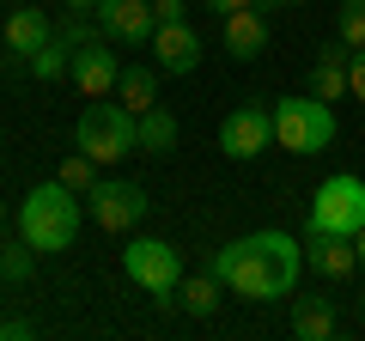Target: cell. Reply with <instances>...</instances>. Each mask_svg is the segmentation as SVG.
<instances>
[{"label":"cell","instance_id":"6da1fadb","mask_svg":"<svg viewBox=\"0 0 365 341\" xmlns=\"http://www.w3.org/2000/svg\"><path fill=\"white\" fill-rule=\"evenodd\" d=\"M299 268H304V244L292 232H250V238H232L213 256V275L225 280V292H237L250 305L287 299L299 287Z\"/></svg>","mask_w":365,"mask_h":341},{"label":"cell","instance_id":"7a4b0ae2","mask_svg":"<svg viewBox=\"0 0 365 341\" xmlns=\"http://www.w3.org/2000/svg\"><path fill=\"white\" fill-rule=\"evenodd\" d=\"M79 225H86V195H73L67 183H43L19 201V238L37 256H61L79 238Z\"/></svg>","mask_w":365,"mask_h":341},{"label":"cell","instance_id":"3957f363","mask_svg":"<svg viewBox=\"0 0 365 341\" xmlns=\"http://www.w3.org/2000/svg\"><path fill=\"white\" fill-rule=\"evenodd\" d=\"M73 146L79 153H91L98 165H116V158H134L140 153V116H134L122 98H91L86 104V116H79V128H73Z\"/></svg>","mask_w":365,"mask_h":341},{"label":"cell","instance_id":"277c9868","mask_svg":"<svg viewBox=\"0 0 365 341\" xmlns=\"http://www.w3.org/2000/svg\"><path fill=\"white\" fill-rule=\"evenodd\" d=\"M274 146L280 153H323L329 141H335V110L323 104V98L311 92H292V98H274Z\"/></svg>","mask_w":365,"mask_h":341},{"label":"cell","instance_id":"5b68a950","mask_svg":"<svg viewBox=\"0 0 365 341\" xmlns=\"http://www.w3.org/2000/svg\"><path fill=\"white\" fill-rule=\"evenodd\" d=\"M122 275H128L140 292H153L158 305H177L182 256H177V244H165V238H128V250H122Z\"/></svg>","mask_w":365,"mask_h":341},{"label":"cell","instance_id":"8992f818","mask_svg":"<svg viewBox=\"0 0 365 341\" xmlns=\"http://www.w3.org/2000/svg\"><path fill=\"white\" fill-rule=\"evenodd\" d=\"M304 232L359 238L365 232V177H329V183L311 195V220H304Z\"/></svg>","mask_w":365,"mask_h":341},{"label":"cell","instance_id":"52a82bcc","mask_svg":"<svg viewBox=\"0 0 365 341\" xmlns=\"http://www.w3.org/2000/svg\"><path fill=\"white\" fill-rule=\"evenodd\" d=\"M146 213H153V201H146V189L128 183V177H98V189L86 195V220L104 225V232H134Z\"/></svg>","mask_w":365,"mask_h":341},{"label":"cell","instance_id":"ba28073f","mask_svg":"<svg viewBox=\"0 0 365 341\" xmlns=\"http://www.w3.org/2000/svg\"><path fill=\"white\" fill-rule=\"evenodd\" d=\"M268 146H274V110H262V104L225 110V122H220V153L225 158L250 165V158H262Z\"/></svg>","mask_w":365,"mask_h":341},{"label":"cell","instance_id":"9c48e42d","mask_svg":"<svg viewBox=\"0 0 365 341\" xmlns=\"http://www.w3.org/2000/svg\"><path fill=\"white\" fill-rule=\"evenodd\" d=\"M98 31H104L110 43H128V49H140V43H153L158 31V13L153 0H98Z\"/></svg>","mask_w":365,"mask_h":341},{"label":"cell","instance_id":"30bf717a","mask_svg":"<svg viewBox=\"0 0 365 341\" xmlns=\"http://www.w3.org/2000/svg\"><path fill=\"white\" fill-rule=\"evenodd\" d=\"M67 79H73L86 98H116V79H122V61L110 55V37H91L73 49V67H67Z\"/></svg>","mask_w":365,"mask_h":341},{"label":"cell","instance_id":"8fae6325","mask_svg":"<svg viewBox=\"0 0 365 341\" xmlns=\"http://www.w3.org/2000/svg\"><path fill=\"white\" fill-rule=\"evenodd\" d=\"M153 67L158 73H195L201 67V31L189 25V19H170V25H158L153 31Z\"/></svg>","mask_w":365,"mask_h":341},{"label":"cell","instance_id":"7c38bea8","mask_svg":"<svg viewBox=\"0 0 365 341\" xmlns=\"http://www.w3.org/2000/svg\"><path fill=\"white\" fill-rule=\"evenodd\" d=\"M304 268H317L323 280H347L359 268V244L341 232H304Z\"/></svg>","mask_w":365,"mask_h":341},{"label":"cell","instance_id":"4fadbf2b","mask_svg":"<svg viewBox=\"0 0 365 341\" xmlns=\"http://www.w3.org/2000/svg\"><path fill=\"white\" fill-rule=\"evenodd\" d=\"M49 37H55V19L43 13V6H25V0H19L13 19H6V55H13V61H31Z\"/></svg>","mask_w":365,"mask_h":341},{"label":"cell","instance_id":"5bb4252c","mask_svg":"<svg viewBox=\"0 0 365 341\" xmlns=\"http://www.w3.org/2000/svg\"><path fill=\"white\" fill-rule=\"evenodd\" d=\"M262 49H268V13H262V6L225 13V55H232V61H256Z\"/></svg>","mask_w":365,"mask_h":341},{"label":"cell","instance_id":"9a60e30c","mask_svg":"<svg viewBox=\"0 0 365 341\" xmlns=\"http://www.w3.org/2000/svg\"><path fill=\"white\" fill-rule=\"evenodd\" d=\"M347 67H353V49L347 43H323L311 61V98H323V104H335V98H347Z\"/></svg>","mask_w":365,"mask_h":341},{"label":"cell","instance_id":"2e32d148","mask_svg":"<svg viewBox=\"0 0 365 341\" xmlns=\"http://www.w3.org/2000/svg\"><path fill=\"white\" fill-rule=\"evenodd\" d=\"M335 329H341L335 299H317V292L292 299V335H299V341H335Z\"/></svg>","mask_w":365,"mask_h":341},{"label":"cell","instance_id":"e0dca14e","mask_svg":"<svg viewBox=\"0 0 365 341\" xmlns=\"http://www.w3.org/2000/svg\"><path fill=\"white\" fill-rule=\"evenodd\" d=\"M177 116H170L165 104H153V110H140V158H165V153H177Z\"/></svg>","mask_w":365,"mask_h":341},{"label":"cell","instance_id":"ac0fdd59","mask_svg":"<svg viewBox=\"0 0 365 341\" xmlns=\"http://www.w3.org/2000/svg\"><path fill=\"white\" fill-rule=\"evenodd\" d=\"M116 98L134 110V116H140V110H153V104H158V67H122Z\"/></svg>","mask_w":365,"mask_h":341},{"label":"cell","instance_id":"d6986e66","mask_svg":"<svg viewBox=\"0 0 365 341\" xmlns=\"http://www.w3.org/2000/svg\"><path fill=\"white\" fill-rule=\"evenodd\" d=\"M220 292H225V280L207 268V275H195V280H182V287H177V305L189 317H213V311H220Z\"/></svg>","mask_w":365,"mask_h":341},{"label":"cell","instance_id":"ffe728a7","mask_svg":"<svg viewBox=\"0 0 365 341\" xmlns=\"http://www.w3.org/2000/svg\"><path fill=\"white\" fill-rule=\"evenodd\" d=\"M55 183H67L73 195H91V189H98V158H91V153H67Z\"/></svg>","mask_w":365,"mask_h":341},{"label":"cell","instance_id":"44dd1931","mask_svg":"<svg viewBox=\"0 0 365 341\" xmlns=\"http://www.w3.org/2000/svg\"><path fill=\"white\" fill-rule=\"evenodd\" d=\"M335 37L347 49H365V0H341L335 6Z\"/></svg>","mask_w":365,"mask_h":341},{"label":"cell","instance_id":"7402d4cb","mask_svg":"<svg viewBox=\"0 0 365 341\" xmlns=\"http://www.w3.org/2000/svg\"><path fill=\"white\" fill-rule=\"evenodd\" d=\"M31 268H37V250L19 238V244H6V280H31Z\"/></svg>","mask_w":365,"mask_h":341},{"label":"cell","instance_id":"603a6c76","mask_svg":"<svg viewBox=\"0 0 365 341\" xmlns=\"http://www.w3.org/2000/svg\"><path fill=\"white\" fill-rule=\"evenodd\" d=\"M347 92L365 104V49H353V67H347Z\"/></svg>","mask_w":365,"mask_h":341},{"label":"cell","instance_id":"cb8c5ba5","mask_svg":"<svg viewBox=\"0 0 365 341\" xmlns=\"http://www.w3.org/2000/svg\"><path fill=\"white\" fill-rule=\"evenodd\" d=\"M153 13H158V25H170V19L189 13V0H153Z\"/></svg>","mask_w":365,"mask_h":341},{"label":"cell","instance_id":"d4e9b609","mask_svg":"<svg viewBox=\"0 0 365 341\" xmlns=\"http://www.w3.org/2000/svg\"><path fill=\"white\" fill-rule=\"evenodd\" d=\"M19 335H31V323H19V317H0V341H19Z\"/></svg>","mask_w":365,"mask_h":341},{"label":"cell","instance_id":"484cf974","mask_svg":"<svg viewBox=\"0 0 365 341\" xmlns=\"http://www.w3.org/2000/svg\"><path fill=\"white\" fill-rule=\"evenodd\" d=\"M61 13H86L91 19V13H98V0H61Z\"/></svg>","mask_w":365,"mask_h":341},{"label":"cell","instance_id":"4316f807","mask_svg":"<svg viewBox=\"0 0 365 341\" xmlns=\"http://www.w3.org/2000/svg\"><path fill=\"white\" fill-rule=\"evenodd\" d=\"M262 13H287V6H304V0H256Z\"/></svg>","mask_w":365,"mask_h":341},{"label":"cell","instance_id":"83f0119b","mask_svg":"<svg viewBox=\"0 0 365 341\" xmlns=\"http://www.w3.org/2000/svg\"><path fill=\"white\" fill-rule=\"evenodd\" d=\"M213 13H237V6H256V0H207Z\"/></svg>","mask_w":365,"mask_h":341},{"label":"cell","instance_id":"f1b7e54d","mask_svg":"<svg viewBox=\"0 0 365 341\" xmlns=\"http://www.w3.org/2000/svg\"><path fill=\"white\" fill-rule=\"evenodd\" d=\"M353 244H359V268H365V232H359V238H353Z\"/></svg>","mask_w":365,"mask_h":341},{"label":"cell","instance_id":"f546056e","mask_svg":"<svg viewBox=\"0 0 365 341\" xmlns=\"http://www.w3.org/2000/svg\"><path fill=\"white\" fill-rule=\"evenodd\" d=\"M0 280H6V244H0Z\"/></svg>","mask_w":365,"mask_h":341},{"label":"cell","instance_id":"4dcf8cb0","mask_svg":"<svg viewBox=\"0 0 365 341\" xmlns=\"http://www.w3.org/2000/svg\"><path fill=\"white\" fill-rule=\"evenodd\" d=\"M0 225H6V201H0Z\"/></svg>","mask_w":365,"mask_h":341},{"label":"cell","instance_id":"1f68e13d","mask_svg":"<svg viewBox=\"0 0 365 341\" xmlns=\"http://www.w3.org/2000/svg\"><path fill=\"white\" fill-rule=\"evenodd\" d=\"M359 317H365V292H359Z\"/></svg>","mask_w":365,"mask_h":341},{"label":"cell","instance_id":"d6a6232c","mask_svg":"<svg viewBox=\"0 0 365 341\" xmlns=\"http://www.w3.org/2000/svg\"><path fill=\"white\" fill-rule=\"evenodd\" d=\"M0 6H6V0H0Z\"/></svg>","mask_w":365,"mask_h":341},{"label":"cell","instance_id":"836d02e7","mask_svg":"<svg viewBox=\"0 0 365 341\" xmlns=\"http://www.w3.org/2000/svg\"><path fill=\"white\" fill-rule=\"evenodd\" d=\"M13 6H19V0H13Z\"/></svg>","mask_w":365,"mask_h":341}]
</instances>
